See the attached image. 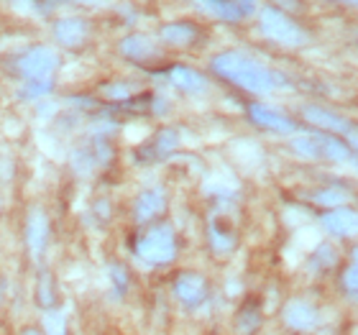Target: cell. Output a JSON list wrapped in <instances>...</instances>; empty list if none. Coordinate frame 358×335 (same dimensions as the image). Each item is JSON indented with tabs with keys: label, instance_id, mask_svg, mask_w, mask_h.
<instances>
[{
	"label": "cell",
	"instance_id": "e0dca14e",
	"mask_svg": "<svg viewBox=\"0 0 358 335\" xmlns=\"http://www.w3.org/2000/svg\"><path fill=\"white\" fill-rule=\"evenodd\" d=\"M120 52L126 54L128 59L138 62V64H143V62H149L157 57V49H154V44H151L146 36H128L120 41Z\"/></svg>",
	"mask_w": 358,
	"mask_h": 335
},
{
	"label": "cell",
	"instance_id": "603a6c76",
	"mask_svg": "<svg viewBox=\"0 0 358 335\" xmlns=\"http://www.w3.org/2000/svg\"><path fill=\"white\" fill-rule=\"evenodd\" d=\"M46 328H49V335H67L64 315H62V313H52L49 318H46Z\"/></svg>",
	"mask_w": 358,
	"mask_h": 335
},
{
	"label": "cell",
	"instance_id": "8992f818",
	"mask_svg": "<svg viewBox=\"0 0 358 335\" xmlns=\"http://www.w3.org/2000/svg\"><path fill=\"white\" fill-rule=\"evenodd\" d=\"M174 294H177V299L182 302V305L187 307H200L208 302V282L202 279L200 274H179L177 279H174Z\"/></svg>",
	"mask_w": 358,
	"mask_h": 335
},
{
	"label": "cell",
	"instance_id": "484cf974",
	"mask_svg": "<svg viewBox=\"0 0 358 335\" xmlns=\"http://www.w3.org/2000/svg\"><path fill=\"white\" fill-rule=\"evenodd\" d=\"M21 335H41V333H38L36 328H23V330H21Z\"/></svg>",
	"mask_w": 358,
	"mask_h": 335
},
{
	"label": "cell",
	"instance_id": "44dd1931",
	"mask_svg": "<svg viewBox=\"0 0 358 335\" xmlns=\"http://www.w3.org/2000/svg\"><path fill=\"white\" fill-rule=\"evenodd\" d=\"M341 287H343V292L348 294V297H356L358 292V269H356V261H351L348 266L343 269V274H341Z\"/></svg>",
	"mask_w": 358,
	"mask_h": 335
},
{
	"label": "cell",
	"instance_id": "ac0fdd59",
	"mask_svg": "<svg viewBox=\"0 0 358 335\" xmlns=\"http://www.w3.org/2000/svg\"><path fill=\"white\" fill-rule=\"evenodd\" d=\"M162 38L172 46H185L197 38V29H194L192 23H172V26H166L162 31Z\"/></svg>",
	"mask_w": 358,
	"mask_h": 335
},
{
	"label": "cell",
	"instance_id": "277c9868",
	"mask_svg": "<svg viewBox=\"0 0 358 335\" xmlns=\"http://www.w3.org/2000/svg\"><path fill=\"white\" fill-rule=\"evenodd\" d=\"M262 31L268 38H274L276 44L284 46H302L307 41L305 29L294 23L287 13L276 10V8H266L262 10Z\"/></svg>",
	"mask_w": 358,
	"mask_h": 335
},
{
	"label": "cell",
	"instance_id": "7c38bea8",
	"mask_svg": "<svg viewBox=\"0 0 358 335\" xmlns=\"http://www.w3.org/2000/svg\"><path fill=\"white\" fill-rule=\"evenodd\" d=\"M284 322H287L292 330H313L315 325H317V310H315L310 302L294 299V302H289L287 310H284Z\"/></svg>",
	"mask_w": 358,
	"mask_h": 335
},
{
	"label": "cell",
	"instance_id": "9c48e42d",
	"mask_svg": "<svg viewBox=\"0 0 358 335\" xmlns=\"http://www.w3.org/2000/svg\"><path fill=\"white\" fill-rule=\"evenodd\" d=\"M179 146V136L174 131H159L143 143L141 149L136 151V159L138 162H154V159H162L166 154H172L174 149Z\"/></svg>",
	"mask_w": 358,
	"mask_h": 335
},
{
	"label": "cell",
	"instance_id": "5bb4252c",
	"mask_svg": "<svg viewBox=\"0 0 358 335\" xmlns=\"http://www.w3.org/2000/svg\"><path fill=\"white\" fill-rule=\"evenodd\" d=\"M54 36L64 46H80L87 38V23L83 18H62L54 23Z\"/></svg>",
	"mask_w": 358,
	"mask_h": 335
},
{
	"label": "cell",
	"instance_id": "4fadbf2b",
	"mask_svg": "<svg viewBox=\"0 0 358 335\" xmlns=\"http://www.w3.org/2000/svg\"><path fill=\"white\" fill-rule=\"evenodd\" d=\"M213 10L215 15L225 18V21H238V18H246L256 10L254 0H200Z\"/></svg>",
	"mask_w": 358,
	"mask_h": 335
},
{
	"label": "cell",
	"instance_id": "ffe728a7",
	"mask_svg": "<svg viewBox=\"0 0 358 335\" xmlns=\"http://www.w3.org/2000/svg\"><path fill=\"white\" fill-rule=\"evenodd\" d=\"M210 241H213V248H215L217 253H225L236 248V236H233L231 231H225L220 223H213V228H210Z\"/></svg>",
	"mask_w": 358,
	"mask_h": 335
},
{
	"label": "cell",
	"instance_id": "5b68a950",
	"mask_svg": "<svg viewBox=\"0 0 358 335\" xmlns=\"http://www.w3.org/2000/svg\"><path fill=\"white\" fill-rule=\"evenodd\" d=\"M57 64H59L57 54H54L52 49H46V46L29 49V52L21 54V59H18L21 75L29 77V80H46V77L57 69Z\"/></svg>",
	"mask_w": 358,
	"mask_h": 335
},
{
	"label": "cell",
	"instance_id": "d4e9b609",
	"mask_svg": "<svg viewBox=\"0 0 358 335\" xmlns=\"http://www.w3.org/2000/svg\"><path fill=\"white\" fill-rule=\"evenodd\" d=\"M46 92H49V83H46V80H34V83L26 87V95H29V97L46 95Z\"/></svg>",
	"mask_w": 358,
	"mask_h": 335
},
{
	"label": "cell",
	"instance_id": "6da1fadb",
	"mask_svg": "<svg viewBox=\"0 0 358 335\" xmlns=\"http://www.w3.org/2000/svg\"><path fill=\"white\" fill-rule=\"evenodd\" d=\"M213 72L217 77L228 80L236 87L246 90V92H256V95H264V92H271L276 85H282L284 80L276 77L271 69H266L264 64H259L256 59L246 57L241 52H225L220 57L213 59Z\"/></svg>",
	"mask_w": 358,
	"mask_h": 335
},
{
	"label": "cell",
	"instance_id": "cb8c5ba5",
	"mask_svg": "<svg viewBox=\"0 0 358 335\" xmlns=\"http://www.w3.org/2000/svg\"><path fill=\"white\" fill-rule=\"evenodd\" d=\"M241 320H238V325L243 330H251L256 325V322H259V310H256L254 305H248L246 310H241V315H238Z\"/></svg>",
	"mask_w": 358,
	"mask_h": 335
},
{
	"label": "cell",
	"instance_id": "8fae6325",
	"mask_svg": "<svg viewBox=\"0 0 358 335\" xmlns=\"http://www.w3.org/2000/svg\"><path fill=\"white\" fill-rule=\"evenodd\" d=\"M164 210H166L164 190H159V187L146 190V192L138 197V202H136V220H138V223H149V220L162 215Z\"/></svg>",
	"mask_w": 358,
	"mask_h": 335
},
{
	"label": "cell",
	"instance_id": "4316f807",
	"mask_svg": "<svg viewBox=\"0 0 358 335\" xmlns=\"http://www.w3.org/2000/svg\"><path fill=\"white\" fill-rule=\"evenodd\" d=\"M77 3H85V6H95V3H103V0H77Z\"/></svg>",
	"mask_w": 358,
	"mask_h": 335
},
{
	"label": "cell",
	"instance_id": "52a82bcc",
	"mask_svg": "<svg viewBox=\"0 0 358 335\" xmlns=\"http://www.w3.org/2000/svg\"><path fill=\"white\" fill-rule=\"evenodd\" d=\"M248 115H251L256 126L264 128V131H271V134H294V128H297L289 115H284L282 111H274L268 105H251Z\"/></svg>",
	"mask_w": 358,
	"mask_h": 335
},
{
	"label": "cell",
	"instance_id": "83f0119b",
	"mask_svg": "<svg viewBox=\"0 0 358 335\" xmlns=\"http://www.w3.org/2000/svg\"><path fill=\"white\" fill-rule=\"evenodd\" d=\"M345 3H353V0H345Z\"/></svg>",
	"mask_w": 358,
	"mask_h": 335
},
{
	"label": "cell",
	"instance_id": "d6986e66",
	"mask_svg": "<svg viewBox=\"0 0 358 335\" xmlns=\"http://www.w3.org/2000/svg\"><path fill=\"white\" fill-rule=\"evenodd\" d=\"M36 305L41 310H52L57 305V287H54L52 276L49 274H41L36 282Z\"/></svg>",
	"mask_w": 358,
	"mask_h": 335
},
{
	"label": "cell",
	"instance_id": "7402d4cb",
	"mask_svg": "<svg viewBox=\"0 0 358 335\" xmlns=\"http://www.w3.org/2000/svg\"><path fill=\"white\" fill-rule=\"evenodd\" d=\"M315 202H320V205H343L345 200V192L343 190H320V192L313 194Z\"/></svg>",
	"mask_w": 358,
	"mask_h": 335
},
{
	"label": "cell",
	"instance_id": "7a4b0ae2",
	"mask_svg": "<svg viewBox=\"0 0 358 335\" xmlns=\"http://www.w3.org/2000/svg\"><path fill=\"white\" fill-rule=\"evenodd\" d=\"M134 253L146 266H166L177 256V236L169 225H154L134 243Z\"/></svg>",
	"mask_w": 358,
	"mask_h": 335
},
{
	"label": "cell",
	"instance_id": "9a60e30c",
	"mask_svg": "<svg viewBox=\"0 0 358 335\" xmlns=\"http://www.w3.org/2000/svg\"><path fill=\"white\" fill-rule=\"evenodd\" d=\"M169 80H172L174 87L185 90V92H192V95L208 90V80H205L202 72H197V69H192V67H182V64L169 69Z\"/></svg>",
	"mask_w": 358,
	"mask_h": 335
},
{
	"label": "cell",
	"instance_id": "3957f363",
	"mask_svg": "<svg viewBox=\"0 0 358 335\" xmlns=\"http://www.w3.org/2000/svg\"><path fill=\"white\" fill-rule=\"evenodd\" d=\"M292 149L305 159H333V162H345V159L351 157L348 146L328 134H302L292 141Z\"/></svg>",
	"mask_w": 358,
	"mask_h": 335
},
{
	"label": "cell",
	"instance_id": "ba28073f",
	"mask_svg": "<svg viewBox=\"0 0 358 335\" xmlns=\"http://www.w3.org/2000/svg\"><path fill=\"white\" fill-rule=\"evenodd\" d=\"M305 120H310L313 126L322 128V131H330V134H348L353 138L356 134V128L343 118V115H338V113H330V111H322V108H315V105H307L305 111H302Z\"/></svg>",
	"mask_w": 358,
	"mask_h": 335
},
{
	"label": "cell",
	"instance_id": "2e32d148",
	"mask_svg": "<svg viewBox=\"0 0 358 335\" xmlns=\"http://www.w3.org/2000/svg\"><path fill=\"white\" fill-rule=\"evenodd\" d=\"M322 225H325V231L333 233V236H351L356 231V213L348 208L343 210H330L322 215Z\"/></svg>",
	"mask_w": 358,
	"mask_h": 335
},
{
	"label": "cell",
	"instance_id": "30bf717a",
	"mask_svg": "<svg viewBox=\"0 0 358 335\" xmlns=\"http://www.w3.org/2000/svg\"><path fill=\"white\" fill-rule=\"evenodd\" d=\"M49 241V220H46L44 210H31L29 223H26V243L34 259H38L46 248Z\"/></svg>",
	"mask_w": 358,
	"mask_h": 335
}]
</instances>
